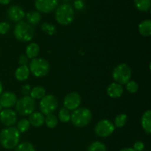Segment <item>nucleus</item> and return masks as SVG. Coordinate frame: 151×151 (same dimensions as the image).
<instances>
[{"label": "nucleus", "mask_w": 151, "mask_h": 151, "mask_svg": "<svg viewBox=\"0 0 151 151\" xmlns=\"http://www.w3.org/2000/svg\"><path fill=\"white\" fill-rule=\"evenodd\" d=\"M20 133L15 127H7L0 132V144L7 150L14 149L19 144Z\"/></svg>", "instance_id": "1"}, {"label": "nucleus", "mask_w": 151, "mask_h": 151, "mask_svg": "<svg viewBox=\"0 0 151 151\" xmlns=\"http://www.w3.org/2000/svg\"><path fill=\"white\" fill-rule=\"evenodd\" d=\"M55 20L61 25H69L75 19V10L71 4L65 3L55 9Z\"/></svg>", "instance_id": "2"}, {"label": "nucleus", "mask_w": 151, "mask_h": 151, "mask_svg": "<svg viewBox=\"0 0 151 151\" xmlns=\"http://www.w3.org/2000/svg\"><path fill=\"white\" fill-rule=\"evenodd\" d=\"M92 119V113L86 107H78L71 114V121L77 127H84L88 125Z\"/></svg>", "instance_id": "3"}, {"label": "nucleus", "mask_w": 151, "mask_h": 151, "mask_svg": "<svg viewBox=\"0 0 151 151\" xmlns=\"http://www.w3.org/2000/svg\"><path fill=\"white\" fill-rule=\"evenodd\" d=\"M13 34L16 39L22 42L31 41L34 36V30L32 25L24 21L17 22L14 26Z\"/></svg>", "instance_id": "4"}, {"label": "nucleus", "mask_w": 151, "mask_h": 151, "mask_svg": "<svg viewBox=\"0 0 151 151\" xmlns=\"http://www.w3.org/2000/svg\"><path fill=\"white\" fill-rule=\"evenodd\" d=\"M29 69L30 73L35 77H44L49 73L50 64L46 59L42 58H34L31 59L29 64Z\"/></svg>", "instance_id": "5"}, {"label": "nucleus", "mask_w": 151, "mask_h": 151, "mask_svg": "<svg viewBox=\"0 0 151 151\" xmlns=\"http://www.w3.org/2000/svg\"><path fill=\"white\" fill-rule=\"evenodd\" d=\"M35 101L29 96H24L23 97L17 99L15 105L16 111L19 115H29L35 111Z\"/></svg>", "instance_id": "6"}, {"label": "nucleus", "mask_w": 151, "mask_h": 151, "mask_svg": "<svg viewBox=\"0 0 151 151\" xmlns=\"http://www.w3.org/2000/svg\"><path fill=\"white\" fill-rule=\"evenodd\" d=\"M132 70L129 65L125 63H121L116 65L112 73V76L115 82L123 84H126L131 80Z\"/></svg>", "instance_id": "7"}, {"label": "nucleus", "mask_w": 151, "mask_h": 151, "mask_svg": "<svg viewBox=\"0 0 151 151\" xmlns=\"http://www.w3.org/2000/svg\"><path fill=\"white\" fill-rule=\"evenodd\" d=\"M58 106V99L54 95L46 94L41 99H40L39 109L44 115H49L53 113L57 110Z\"/></svg>", "instance_id": "8"}, {"label": "nucleus", "mask_w": 151, "mask_h": 151, "mask_svg": "<svg viewBox=\"0 0 151 151\" xmlns=\"http://www.w3.org/2000/svg\"><path fill=\"white\" fill-rule=\"evenodd\" d=\"M114 130V124L109 119L100 120L94 127L95 134L100 138H107L111 136Z\"/></svg>", "instance_id": "9"}, {"label": "nucleus", "mask_w": 151, "mask_h": 151, "mask_svg": "<svg viewBox=\"0 0 151 151\" xmlns=\"http://www.w3.org/2000/svg\"><path fill=\"white\" fill-rule=\"evenodd\" d=\"M63 107L67 110H75L80 107L81 104V96L77 92L69 93L63 99Z\"/></svg>", "instance_id": "10"}, {"label": "nucleus", "mask_w": 151, "mask_h": 151, "mask_svg": "<svg viewBox=\"0 0 151 151\" xmlns=\"http://www.w3.org/2000/svg\"><path fill=\"white\" fill-rule=\"evenodd\" d=\"M58 0H35V7L39 13H49L55 10Z\"/></svg>", "instance_id": "11"}, {"label": "nucleus", "mask_w": 151, "mask_h": 151, "mask_svg": "<svg viewBox=\"0 0 151 151\" xmlns=\"http://www.w3.org/2000/svg\"><path fill=\"white\" fill-rule=\"evenodd\" d=\"M0 121L6 127H13L17 121L16 113L10 108H4L0 112Z\"/></svg>", "instance_id": "12"}, {"label": "nucleus", "mask_w": 151, "mask_h": 151, "mask_svg": "<svg viewBox=\"0 0 151 151\" xmlns=\"http://www.w3.org/2000/svg\"><path fill=\"white\" fill-rule=\"evenodd\" d=\"M17 101L16 95L13 92H4L0 95V105L3 108H11L15 106Z\"/></svg>", "instance_id": "13"}, {"label": "nucleus", "mask_w": 151, "mask_h": 151, "mask_svg": "<svg viewBox=\"0 0 151 151\" xmlns=\"http://www.w3.org/2000/svg\"><path fill=\"white\" fill-rule=\"evenodd\" d=\"M7 14L9 19L15 22H19L25 16L23 9L18 5H12L7 9Z\"/></svg>", "instance_id": "14"}, {"label": "nucleus", "mask_w": 151, "mask_h": 151, "mask_svg": "<svg viewBox=\"0 0 151 151\" xmlns=\"http://www.w3.org/2000/svg\"><path fill=\"white\" fill-rule=\"evenodd\" d=\"M106 92H107L108 96H110L111 98L116 99V98H119L120 96H122L124 92V89L122 84L114 81L108 86Z\"/></svg>", "instance_id": "15"}, {"label": "nucleus", "mask_w": 151, "mask_h": 151, "mask_svg": "<svg viewBox=\"0 0 151 151\" xmlns=\"http://www.w3.org/2000/svg\"><path fill=\"white\" fill-rule=\"evenodd\" d=\"M29 121L30 125L35 127H39L44 124L45 116L41 112H33L29 115Z\"/></svg>", "instance_id": "16"}, {"label": "nucleus", "mask_w": 151, "mask_h": 151, "mask_svg": "<svg viewBox=\"0 0 151 151\" xmlns=\"http://www.w3.org/2000/svg\"><path fill=\"white\" fill-rule=\"evenodd\" d=\"M30 74L29 67L27 65H19L15 71V77L19 81H23L27 79Z\"/></svg>", "instance_id": "17"}, {"label": "nucleus", "mask_w": 151, "mask_h": 151, "mask_svg": "<svg viewBox=\"0 0 151 151\" xmlns=\"http://www.w3.org/2000/svg\"><path fill=\"white\" fill-rule=\"evenodd\" d=\"M142 127L147 134H150L151 133V110H147L141 117Z\"/></svg>", "instance_id": "18"}, {"label": "nucleus", "mask_w": 151, "mask_h": 151, "mask_svg": "<svg viewBox=\"0 0 151 151\" xmlns=\"http://www.w3.org/2000/svg\"><path fill=\"white\" fill-rule=\"evenodd\" d=\"M40 52V47L37 43L31 42L27 46L25 53L26 56H27L28 59H32L34 58H37Z\"/></svg>", "instance_id": "19"}, {"label": "nucleus", "mask_w": 151, "mask_h": 151, "mask_svg": "<svg viewBox=\"0 0 151 151\" xmlns=\"http://www.w3.org/2000/svg\"><path fill=\"white\" fill-rule=\"evenodd\" d=\"M138 30L139 33L142 36L148 37L151 35V21L150 19L143 20L139 25Z\"/></svg>", "instance_id": "20"}, {"label": "nucleus", "mask_w": 151, "mask_h": 151, "mask_svg": "<svg viewBox=\"0 0 151 151\" xmlns=\"http://www.w3.org/2000/svg\"><path fill=\"white\" fill-rule=\"evenodd\" d=\"M26 19L27 21V23L30 25H35L40 22L41 20V15L37 10H32L29 11L26 14Z\"/></svg>", "instance_id": "21"}, {"label": "nucleus", "mask_w": 151, "mask_h": 151, "mask_svg": "<svg viewBox=\"0 0 151 151\" xmlns=\"http://www.w3.org/2000/svg\"><path fill=\"white\" fill-rule=\"evenodd\" d=\"M46 95V90L42 86H35L31 89L29 96L33 99H41Z\"/></svg>", "instance_id": "22"}, {"label": "nucleus", "mask_w": 151, "mask_h": 151, "mask_svg": "<svg viewBox=\"0 0 151 151\" xmlns=\"http://www.w3.org/2000/svg\"><path fill=\"white\" fill-rule=\"evenodd\" d=\"M136 8L141 12H147L150 10L151 0H134Z\"/></svg>", "instance_id": "23"}, {"label": "nucleus", "mask_w": 151, "mask_h": 151, "mask_svg": "<svg viewBox=\"0 0 151 151\" xmlns=\"http://www.w3.org/2000/svg\"><path fill=\"white\" fill-rule=\"evenodd\" d=\"M44 123H45L47 127L50 129H54L58 124V118L56 117L55 115L51 113L47 115V116L45 117Z\"/></svg>", "instance_id": "24"}, {"label": "nucleus", "mask_w": 151, "mask_h": 151, "mask_svg": "<svg viewBox=\"0 0 151 151\" xmlns=\"http://www.w3.org/2000/svg\"><path fill=\"white\" fill-rule=\"evenodd\" d=\"M87 151H107L106 144L100 141H95L89 144Z\"/></svg>", "instance_id": "25"}, {"label": "nucleus", "mask_w": 151, "mask_h": 151, "mask_svg": "<svg viewBox=\"0 0 151 151\" xmlns=\"http://www.w3.org/2000/svg\"><path fill=\"white\" fill-rule=\"evenodd\" d=\"M14 149V151H36L34 145L29 142L19 143Z\"/></svg>", "instance_id": "26"}, {"label": "nucleus", "mask_w": 151, "mask_h": 151, "mask_svg": "<svg viewBox=\"0 0 151 151\" xmlns=\"http://www.w3.org/2000/svg\"><path fill=\"white\" fill-rule=\"evenodd\" d=\"M127 121H128V115L125 113H120L116 116L114 119V124L115 127H122L126 124Z\"/></svg>", "instance_id": "27"}, {"label": "nucleus", "mask_w": 151, "mask_h": 151, "mask_svg": "<svg viewBox=\"0 0 151 151\" xmlns=\"http://www.w3.org/2000/svg\"><path fill=\"white\" fill-rule=\"evenodd\" d=\"M30 127V124H29V120L27 119V118H22V119L19 120V122L17 123V130H19V133H26L27 131H28Z\"/></svg>", "instance_id": "28"}, {"label": "nucleus", "mask_w": 151, "mask_h": 151, "mask_svg": "<svg viewBox=\"0 0 151 151\" xmlns=\"http://www.w3.org/2000/svg\"><path fill=\"white\" fill-rule=\"evenodd\" d=\"M58 118L63 123L69 122L71 118V113L69 110L65 107L61 108L58 113Z\"/></svg>", "instance_id": "29"}, {"label": "nucleus", "mask_w": 151, "mask_h": 151, "mask_svg": "<svg viewBox=\"0 0 151 151\" xmlns=\"http://www.w3.org/2000/svg\"><path fill=\"white\" fill-rule=\"evenodd\" d=\"M41 30L49 36H52L55 33L56 28L54 25L49 22H44L41 26Z\"/></svg>", "instance_id": "30"}, {"label": "nucleus", "mask_w": 151, "mask_h": 151, "mask_svg": "<svg viewBox=\"0 0 151 151\" xmlns=\"http://www.w3.org/2000/svg\"><path fill=\"white\" fill-rule=\"evenodd\" d=\"M126 85V90H128V92H129L130 93H136L139 90V84L137 81H134V80H130L129 81L125 84Z\"/></svg>", "instance_id": "31"}, {"label": "nucleus", "mask_w": 151, "mask_h": 151, "mask_svg": "<svg viewBox=\"0 0 151 151\" xmlns=\"http://www.w3.org/2000/svg\"><path fill=\"white\" fill-rule=\"evenodd\" d=\"M10 29V25L8 22H0V34L5 35L9 32Z\"/></svg>", "instance_id": "32"}, {"label": "nucleus", "mask_w": 151, "mask_h": 151, "mask_svg": "<svg viewBox=\"0 0 151 151\" xmlns=\"http://www.w3.org/2000/svg\"><path fill=\"white\" fill-rule=\"evenodd\" d=\"M145 147V146L144 142H142V141H137L134 144V147H133V148L136 151H143Z\"/></svg>", "instance_id": "33"}, {"label": "nucleus", "mask_w": 151, "mask_h": 151, "mask_svg": "<svg viewBox=\"0 0 151 151\" xmlns=\"http://www.w3.org/2000/svg\"><path fill=\"white\" fill-rule=\"evenodd\" d=\"M31 89L32 88H31L30 85L26 84L22 86V88H21V92H22V93L24 96H29V93H30Z\"/></svg>", "instance_id": "34"}, {"label": "nucleus", "mask_w": 151, "mask_h": 151, "mask_svg": "<svg viewBox=\"0 0 151 151\" xmlns=\"http://www.w3.org/2000/svg\"><path fill=\"white\" fill-rule=\"evenodd\" d=\"M29 62V59L26 55H21L19 58V65H27Z\"/></svg>", "instance_id": "35"}, {"label": "nucleus", "mask_w": 151, "mask_h": 151, "mask_svg": "<svg viewBox=\"0 0 151 151\" xmlns=\"http://www.w3.org/2000/svg\"><path fill=\"white\" fill-rule=\"evenodd\" d=\"M74 7L78 10H82L84 7L83 1H81V0H76V1H75V2H74Z\"/></svg>", "instance_id": "36"}, {"label": "nucleus", "mask_w": 151, "mask_h": 151, "mask_svg": "<svg viewBox=\"0 0 151 151\" xmlns=\"http://www.w3.org/2000/svg\"><path fill=\"white\" fill-rule=\"evenodd\" d=\"M11 0H0V4L2 5H7L10 2Z\"/></svg>", "instance_id": "37"}, {"label": "nucleus", "mask_w": 151, "mask_h": 151, "mask_svg": "<svg viewBox=\"0 0 151 151\" xmlns=\"http://www.w3.org/2000/svg\"><path fill=\"white\" fill-rule=\"evenodd\" d=\"M120 151H136L133 147H125L122 148Z\"/></svg>", "instance_id": "38"}, {"label": "nucleus", "mask_w": 151, "mask_h": 151, "mask_svg": "<svg viewBox=\"0 0 151 151\" xmlns=\"http://www.w3.org/2000/svg\"><path fill=\"white\" fill-rule=\"evenodd\" d=\"M3 93V85H2V83L0 81V95Z\"/></svg>", "instance_id": "39"}, {"label": "nucleus", "mask_w": 151, "mask_h": 151, "mask_svg": "<svg viewBox=\"0 0 151 151\" xmlns=\"http://www.w3.org/2000/svg\"><path fill=\"white\" fill-rule=\"evenodd\" d=\"M3 109H4V108L2 107V106H1V105H0V112H1Z\"/></svg>", "instance_id": "40"}, {"label": "nucleus", "mask_w": 151, "mask_h": 151, "mask_svg": "<svg viewBox=\"0 0 151 151\" xmlns=\"http://www.w3.org/2000/svg\"><path fill=\"white\" fill-rule=\"evenodd\" d=\"M62 1H70V0H62Z\"/></svg>", "instance_id": "41"}, {"label": "nucleus", "mask_w": 151, "mask_h": 151, "mask_svg": "<svg viewBox=\"0 0 151 151\" xmlns=\"http://www.w3.org/2000/svg\"><path fill=\"white\" fill-rule=\"evenodd\" d=\"M81 1H83V0H81Z\"/></svg>", "instance_id": "42"}, {"label": "nucleus", "mask_w": 151, "mask_h": 151, "mask_svg": "<svg viewBox=\"0 0 151 151\" xmlns=\"http://www.w3.org/2000/svg\"><path fill=\"white\" fill-rule=\"evenodd\" d=\"M147 151H149V150H147Z\"/></svg>", "instance_id": "43"}]
</instances>
